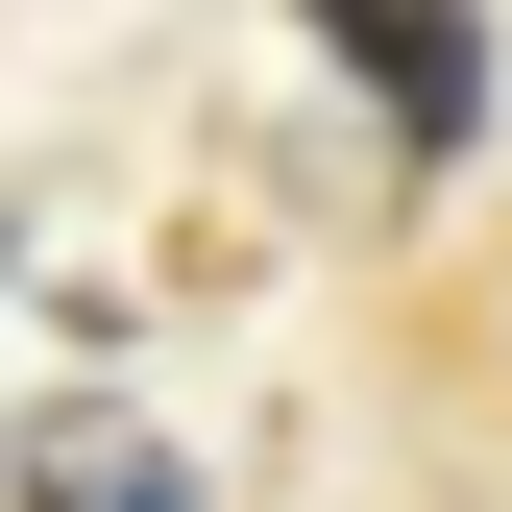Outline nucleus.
<instances>
[{
  "label": "nucleus",
  "mask_w": 512,
  "mask_h": 512,
  "mask_svg": "<svg viewBox=\"0 0 512 512\" xmlns=\"http://www.w3.org/2000/svg\"><path fill=\"white\" fill-rule=\"evenodd\" d=\"M0 512H220V488L171 464V415H98V391H49V415H25V464H0Z\"/></svg>",
  "instance_id": "f03ea898"
},
{
  "label": "nucleus",
  "mask_w": 512,
  "mask_h": 512,
  "mask_svg": "<svg viewBox=\"0 0 512 512\" xmlns=\"http://www.w3.org/2000/svg\"><path fill=\"white\" fill-rule=\"evenodd\" d=\"M293 25L391 98V147H415V171H464V147H488V49H464V0H293Z\"/></svg>",
  "instance_id": "f257e3e1"
}]
</instances>
